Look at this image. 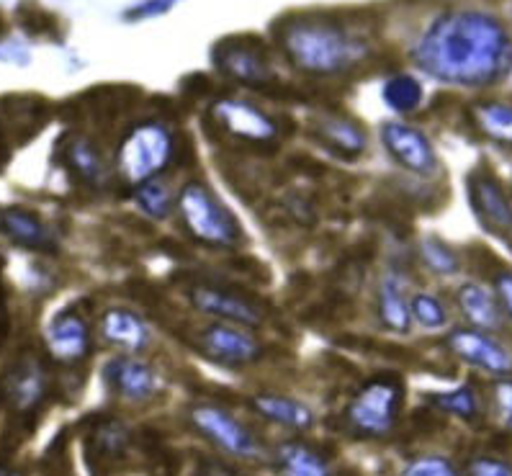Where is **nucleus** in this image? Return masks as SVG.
I'll return each mask as SVG.
<instances>
[{
    "mask_svg": "<svg viewBox=\"0 0 512 476\" xmlns=\"http://www.w3.org/2000/svg\"><path fill=\"white\" fill-rule=\"evenodd\" d=\"M412 62L440 83L489 88L512 73V37L494 13L451 8L422 31Z\"/></svg>",
    "mask_w": 512,
    "mask_h": 476,
    "instance_id": "1",
    "label": "nucleus"
},
{
    "mask_svg": "<svg viewBox=\"0 0 512 476\" xmlns=\"http://www.w3.org/2000/svg\"><path fill=\"white\" fill-rule=\"evenodd\" d=\"M286 60L307 75H343L368 55L366 39L332 13H296L276 26Z\"/></svg>",
    "mask_w": 512,
    "mask_h": 476,
    "instance_id": "2",
    "label": "nucleus"
},
{
    "mask_svg": "<svg viewBox=\"0 0 512 476\" xmlns=\"http://www.w3.org/2000/svg\"><path fill=\"white\" fill-rule=\"evenodd\" d=\"M175 155V137L163 121H142L124 137L116 157L119 175L129 186L157 178Z\"/></svg>",
    "mask_w": 512,
    "mask_h": 476,
    "instance_id": "3",
    "label": "nucleus"
},
{
    "mask_svg": "<svg viewBox=\"0 0 512 476\" xmlns=\"http://www.w3.org/2000/svg\"><path fill=\"white\" fill-rule=\"evenodd\" d=\"M178 211L193 237L211 248H235L242 237L235 217L214 199V193L199 181H191L178 193Z\"/></svg>",
    "mask_w": 512,
    "mask_h": 476,
    "instance_id": "4",
    "label": "nucleus"
},
{
    "mask_svg": "<svg viewBox=\"0 0 512 476\" xmlns=\"http://www.w3.org/2000/svg\"><path fill=\"white\" fill-rule=\"evenodd\" d=\"M404 386L397 379H371L348 402L345 420L363 438H384L394 430L402 412Z\"/></svg>",
    "mask_w": 512,
    "mask_h": 476,
    "instance_id": "5",
    "label": "nucleus"
},
{
    "mask_svg": "<svg viewBox=\"0 0 512 476\" xmlns=\"http://www.w3.org/2000/svg\"><path fill=\"white\" fill-rule=\"evenodd\" d=\"M191 422L204 438H209L214 446L222 448L229 456L242 458V461H253V458L263 456L258 438L237 417H232L217 404H196L191 410Z\"/></svg>",
    "mask_w": 512,
    "mask_h": 476,
    "instance_id": "6",
    "label": "nucleus"
},
{
    "mask_svg": "<svg viewBox=\"0 0 512 476\" xmlns=\"http://www.w3.org/2000/svg\"><path fill=\"white\" fill-rule=\"evenodd\" d=\"M214 65L229 80L250 85V88H268L276 80V73H273L263 44L247 37L224 39L222 44H217Z\"/></svg>",
    "mask_w": 512,
    "mask_h": 476,
    "instance_id": "7",
    "label": "nucleus"
},
{
    "mask_svg": "<svg viewBox=\"0 0 512 476\" xmlns=\"http://www.w3.org/2000/svg\"><path fill=\"white\" fill-rule=\"evenodd\" d=\"M211 119L232 137L255 142V145H268L278 137L276 119L242 98H219L211 103Z\"/></svg>",
    "mask_w": 512,
    "mask_h": 476,
    "instance_id": "8",
    "label": "nucleus"
},
{
    "mask_svg": "<svg viewBox=\"0 0 512 476\" xmlns=\"http://www.w3.org/2000/svg\"><path fill=\"white\" fill-rule=\"evenodd\" d=\"M448 348L469 366L479 368L484 374L510 379L512 374V353L492 338V332L474 330V327H458L448 335Z\"/></svg>",
    "mask_w": 512,
    "mask_h": 476,
    "instance_id": "9",
    "label": "nucleus"
},
{
    "mask_svg": "<svg viewBox=\"0 0 512 476\" xmlns=\"http://www.w3.org/2000/svg\"><path fill=\"white\" fill-rule=\"evenodd\" d=\"M199 348L209 361L229 368L250 366L260 358V343L253 332L229 322H214L204 327L199 335Z\"/></svg>",
    "mask_w": 512,
    "mask_h": 476,
    "instance_id": "10",
    "label": "nucleus"
},
{
    "mask_svg": "<svg viewBox=\"0 0 512 476\" xmlns=\"http://www.w3.org/2000/svg\"><path fill=\"white\" fill-rule=\"evenodd\" d=\"M381 142H384L386 152L410 173L433 175L438 168L433 142L425 137V132L404 124V121H386L381 127Z\"/></svg>",
    "mask_w": 512,
    "mask_h": 476,
    "instance_id": "11",
    "label": "nucleus"
},
{
    "mask_svg": "<svg viewBox=\"0 0 512 476\" xmlns=\"http://www.w3.org/2000/svg\"><path fill=\"white\" fill-rule=\"evenodd\" d=\"M469 199L476 217L494 235H512V199L492 173H474L469 178Z\"/></svg>",
    "mask_w": 512,
    "mask_h": 476,
    "instance_id": "12",
    "label": "nucleus"
},
{
    "mask_svg": "<svg viewBox=\"0 0 512 476\" xmlns=\"http://www.w3.org/2000/svg\"><path fill=\"white\" fill-rule=\"evenodd\" d=\"M191 304L199 312L217 317V322H229V325H240L247 330L263 322V312L258 309V304H253L237 291L219 289V286H196L191 291Z\"/></svg>",
    "mask_w": 512,
    "mask_h": 476,
    "instance_id": "13",
    "label": "nucleus"
},
{
    "mask_svg": "<svg viewBox=\"0 0 512 476\" xmlns=\"http://www.w3.org/2000/svg\"><path fill=\"white\" fill-rule=\"evenodd\" d=\"M106 384L127 402H147L160 392V376L150 363L139 361L137 356L114 358L103 368Z\"/></svg>",
    "mask_w": 512,
    "mask_h": 476,
    "instance_id": "14",
    "label": "nucleus"
},
{
    "mask_svg": "<svg viewBox=\"0 0 512 476\" xmlns=\"http://www.w3.org/2000/svg\"><path fill=\"white\" fill-rule=\"evenodd\" d=\"M47 348L52 358L60 363H78L88 356L91 350V330L88 322L75 312L57 314L55 320L47 325Z\"/></svg>",
    "mask_w": 512,
    "mask_h": 476,
    "instance_id": "15",
    "label": "nucleus"
},
{
    "mask_svg": "<svg viewBox=\"0 0 512 476\" xmlns=\"http://www.w3.org/2000/svg\"><path fill=\"white\" fill-rule=\"evenodd\" d=\"M101 338L111 348L137 356L150 345V330L137 312L124 307H111L101 317Z\"/></svg>",
    "mask_w": 512,
    "mask_h": 476,
    "instance_id": "16",
    "label": "nucleus"
},
{
    "mask_svg": "<svg viewBox=\"0 0 512 476\" xmlns=\"http://www.w3.org/2000/svg\"><path fill=\"white\" fill-rule=\"evenodd\" d=\"M456 304L474 330L497 332L505 325V312H502L500 302H497V294L484 284L466 281L456 291Z\"/></svg>",
    "mask_w": 512,
    "mask_h": 476,
    "instance_id": "17",
    "label": "nucleus"
},
{
    "mask_svg": "<svg viewBox=\"0 0 512 476\" xmlns=\"http://www.w3.org/2000/svg\"><path fill=\"white\" fill-rule=\"evenodd\" d=\"M0 232L11 242L37 253H52L57 248L52 229L26 209H3L0 211Z\"/></svg>",
    "mask_w": 512,
    "mask_h": 476,
    "instance_id": "18",
    "label": "nucleus"
},
{
    "mask_svg": "<svg viewBox=\"0 0 512 476\" xmlns=\"http://www.w3.org/2000/svg\"><path fill=\"white\" fill-rule=\"evenodd\" d=\"M8 402L16 407L19 412H31L37 410L42 404L44 394H47V374L37 361H21L19 366L13 368L11 376H8Z\"/></svg>",
    "mask_w": 512,
    "mask_h": 476,
    "instance_id": "19",
    "label": "nucleus"
},
{
    "mask_svg": "<svg viewBox=\"0 0 512 476\" xmlns=\"http://www.w3.org/2000/svg\"><path fill=\"white\" fill-rule=\"evenodd\" d=\"M379 320L386 330L392 332H410L412 312L410 296H407V284L397 273H386L379 286Z\"/></svg>",
    "mask_w": 512,
    "mask_h": 476,
    "instance_id": "20",
    "label": "nucleus"
},
{
    "mask_svg": "<svg viewBox=\"0 0 512 476\" xmlns=\"http://www.w3.org/2000/svg\"><path fill=\"white\" fill-rule=\"evenodd\" d=\"M253 410L260 417L291 430H309L314 425V412L307 404L299 399L281 397V394H258L253 397Z\"/></svg>",
    "mask_w": 512,
    "mask_h": 476,
    "instance_id": "21",
    "label": "nucleus"
},
{
    "mask_svg": "<svg viewBox=\"0 0 512 476\" xmlns=\"http://www.w3.org/2000/svg\"><path fill=\"white\" fill-rule=\"evenodd\" d=\"M317 134L325 145H330L340 155L356 157L366 150V132L348 116L325 114L317 124Z\"/></svg>",
    "mask_w": 512,
    "mask_h": 476,
    "instance_id": "22",
    "label": "nucleus"
},
{
    "mask_svg": "<svg viewBox=\"0 0 512 476\" xmlns=\"http://www.w3.org/2000/svg\"><path fill=\"white\" fill-rule=\"evenodd\" d=\"M65 157L70 168H73V173L78 175L80 181L88 183V186L101 188L103 183L109 181V170H106L101 152H98V147L88 137L70 139Z\"/></svg>",
    "mask_w": 512,
    "mask_h": 476,
    "instance_id": "23",
    "label": "nucleus"
},
{
    "mask_svg": "<svg viewBox=\"0 0 512 476\" xmlns=\"http://www.w3.org/2000/svg\"><path fill=\"white\" fill-rule=\"evenodd\" d=\"M476 129L497 145L512 147V106L502 101H479L471 106Z\"/></svg>",
    "mask_w": 512,
    "mask_h": 476,
    "instance_id": "24",
    "label": "nucleus"
},
{
    "mask_svg": "<svg viewBox=\"0 0 512 476\" xmlns=\"http://www.w3.org/2000/svg\"><path fill=\"white\" fill-rule=\"evenodd\" d=\"M278 469L281 476H332L325 458L296 440L278 448Z\"/></svg>",
    "mask_w": 512,
    "mask_h": 476,
    "instance_id": "25",
    "label": "nucleus"
},
{
    "mask_svg": "<svg viewBox=\"0 0 512 476\" xmlns=\"http://www.w3.org/2000/svg\"><path fill=\"white\" fill-rule=\"evenodd\" d=\"M381 98H384L386 106L392 111H397V114H412L415 109H420L422 85L420 80L412 78V75L397 73L384 83Z\"/></svg>",
    "mask_w": 512,
    "mask_h": 476,
    "instance_id": "26",
    "label": "nucleus"
},
{
    "mask_svg": "<svg viewBox=\"0 0 512 476\" xmlns=\"http://www.w3.org/2000/svg\"><path fill=\"white\" fill-rule=\"evenodd\" d=\"M134 201H137L139 211H145L150 219L170 217V211L175 206L173 191L160 178H150V181L134 186Z\"/></svg>",
    "mask_w": 512,
    "mask_h": 476,
    "instance_id": "27",
    "label": "nucleus"
},
{
    "mask_svg": "<svg viewBox=\"0 0 512 476\" xmlns=\"http://www.w3.org/2000/svg\"><path fill=\"white\" fill-rule=\"evenodd\" d=\"M420 260L435 276H453L461 268L458 255L448 248L446 242L438 237H422L420 240Z\"/></svg>",
    "mask_w": 512,
    "mask_h": 476,
    "instance_id": "28",
    "label": "nucleus"
},
{
    "mask_svg": "<svg viewBox=\"0 0 512 476\" xmlns=\"http://www.w3.org/2000/svg\"><path fill=\"white\" fill-rule=\"evenodd\" d=\"M433 404L438 410L448 412L453 417H461V420H474L479 415V394L471 386H458L453 392L435 394Z\"/></svg>",
    "mask_w": 512,
    "mask_h": 476,
    "instance_id": "29",
    "label": "nucleus"
},
{
    "mask_svg": "<svg viewBox=\"0 0 512 476\" xmlns=\"http://www.w3.org/2000/svg\"><path fill=\"white\" fill-rule=\"evenodd\" d=\"M410 312H412V322L422 325L425 330H440V327H446L448 322V312L443 307L438 296L433 294H415L410 299Z\"/></svg>",
    "mask_w": 512,
    "mask_h": 476,
    "instance_id": "30",
    "label": "nucleus"
},
{
    "mask_svg": "<svg viewBox=\"0 0 512 476\" xmlns=\"http://www.w3.org/2000/svg\"><path fill=\"white\" fill-rule=\"evenodd\" d=\"M402 476H461V471L443 456H417L404 464Z\"/></svg>",
    "mask_w": 512,
    "mask_h": 476,
    "instance_id": "31",
    "label": "nucleus"
},
{
    "mask_svg": "<svg viewBox=\"0 0 512 476\" xmlns=\"http://www.w3.org/2000/svg\"><path fill=\"white\" fill-rule=\"evenodd\" d=\"M175 3H178V0H142V3H137V6H132L127 13H124V19L127 21L155 19V16L168 13Z\"/></svg>",
    "mask_w": 512,
    "mask_h": 476,
    "instance_id": "32",
    "label": "nucleus"
},
{
    "mask_svg": "<svg viewBox=\"0 0 512 476\" xmlns=\"http://www.w3.org/2000/svg\"><path fill=\"white\" fill-rule=\"evenodd\" d=\"M469 476H512V466L502 458L479 456L469 464Z\"/></svg>",
    "mask_w": 512,
    "mask_h": 476,
    "instance_id": "33",
    "label": "nucleus"
},
{
    "mask_svg": "<svg viewBox=\"0 0 512 476\" xmlns=\"http://www.w3.org/2000/svg\"><path fill=\"white\" fill-rule=\"evenodd\" d=\"M98 443H101V448H106L109 453L121 451V448L127 446V430H124V425H119V422H109V425L101 428V433H98Z\"/></svg>",
    "mask_w": 512,
    "mask_h": 476,
    "instance_id": "34",
    "label": "nucleus"
},
{
    "mask_svg": "<svg viewBox=\"0 0 512 476\" xmlns=\"http://www.w3.org/2000/svg\"><path fill=\"white\" fill-rule=\"evenodd\" d=\"M494 402H497L502 422L512 430V379H502L494 384Z\"/></svg>",
    "mask_w": 512,
    "mask_h": 476,
    "instance_id": "35",
    "label": "nucleus"
},
{
    "mask_svg": "<svg viewBox=\"0 0 512 476\" xmlns=\"http://www.w3.org/2000/svg\"><path fill=\"white\" fill-rule=\"evenodd\" d=\"M494 294H497V302H500L505 317H510L512 322V273H497V278H494Z\"/></svg>",
    "mask_w": 512,
    "mask_h": 476,
    "instance_id": "36",
    "label": "nucleus"
},
{
    "mask_svg": "<svg viewBox=\"0 0 512 476\" xmlns=\"http://www.w3.org/2000/svg\"><path fill=\"white\" fill-rule=\"evenodd\" d=\"M199 476H245V474H240V471L232 469V466L217 464V461H206V464L201 466Z\"/></svg>",
    "mask_w": 512,
    "mask_h": 476,
    "instance_id": "37",
    "label": "nucleus"
},
{
    "mask_svg": "<svg viewBox=\"0 0 512 476\" xmlns=\"http://www.w3.org/2000/svg\"><path fill=\"white\" fill-rule=\"evenodd\" d=\"M0 476H21L19 471H0Z\"/></svg>",
    "mask_w": 512,
    "mask_h": 476,
    "instance_id": "38",
    "label": "nucleus"
}]
</instances>
